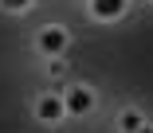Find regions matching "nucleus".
I'll use <instances>...</instances> for the list:
<instances>
[{
	"label": "nucleus",
	"mask_w": 153,
	"mask_h": 133,
	"mask_svg": "<svg viewBox=\"0 0 153 133\" xmlns=\"http://www.w3.org/2000/svg\"><path fill=\"white\" fill-rule=\"evenodd\" d=\"M67 43H71V35H67V27H59V24L43 27L39 35H36V47H39L43 55H63V51H67Z\"/></svg>",
	"instance_id": "nucleus-1"
},
{
	"label": "nucleus",
	"mask_w": 153,
	"mask_h": 133,
	"mask_svg": "<svg viewBox=\"0 0 153 133\" xmlns=\"http://www.w3.org/2000/svg\"><path fill=\"white\" fill-rule=\"evenodd\" d=\"M63 110L75 114V117L90 114V110H94V90H86V86H71V90L63 94Z\"/></svg>",
	"instance_id": "nucleus-2"
},
{
	"label": "nucleus",
	"mask_w": 153,
	"mask_h": 133,
	"mask_svg": "<svg viewBox=\"0 0 153 133\" xmlns=\"http://www.w3.org/2000/svg\"><path fill=\"white\" fill-rule=\"evenodd\" d=\"M36 117L47 121V125L63 121V117H67V110H63V94H43L39 102H36Z\"/></svg>",
	"instance_id": "nucleus-3"
},
{
	"label": "nucleus",
	"mask_w": 153,
	"mask_h": 133,
	"mask_svg": "<svg viewBox=\"0 0 153 133\" xmlns=\"http://www.w3.org/2000/svg\"><path fill=\"white\" fill-rule=\"evenodd\" d=\"M126 12V0H90V16L94 20H118Z\"/></svg>",
	"instance_id": "nucleus-4"
},
{
	"label": "nucleus",
	"mask_w": 153,
	"mask_h": 133,
	"mask_svg": "<svg viewBox=\"0 0 153 133\" xmlns=\"http://www.w3.org/2000/svg\"><path fill=\"white\" fill-rule=\"evenodd\" d=\"M118 125H122V133H137V129L145 125V114H141V110H126V114L118 117Z\"/></svg>",
	"instance_id": "nucleus-5"
},
{
	"label": "nucleus",
	"mask_w": 153,
	"mask_h": 133,
	"mask_svg": "<svg viewBox=\"0 0 153 133\" xmlns=\"http://www.w3.org/2000/svg\"><path fill=\"white\" fill-rule=\"evenodd\" d=\"M0 8H8V12H24V8H32V0H0Z\"/></svg>",
	"instance_id": "nucleus-6"
},
{
	"label": "nucleus",
	"mask_w": 153,
	"mask_h": 133,
	"mask_svg": "<svg viewBox=\"0 0 153 133\" xmlns=\"http://www.w3.org/2000/svg\"><path fill=\"white\" fill-rule=\"evenodd\" d=\"M137 133H153V125H149V121H145V125H141V129H137Z\"/></svg>",
	"instance_id": "nucleus-7"
}]
</instances>
